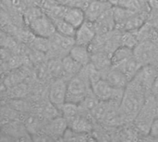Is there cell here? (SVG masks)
Masks as SVG:
<instances>
[{
	"instance_id": "cell-4",
	"label": "cell",
	"mask_w": 158,
	"mask_h": 142,
	"mask_svg": "<svg viewBox=\"0 0 158 142\" xmlns=\"http://www.w3.org/2000/svg\"><path fill=\"white\" fill-rule=\"evenodd\" d=\"M50 49L47 54H52V58H63L69 54L75 45V38L65 36L56 31L50 38Z\"/></svg>"
},
{
	"instance_id": "cell-7",
	"label": "cell",
	"mask_w": 158,
	"mask_h": 142,
	"mask_svg": "<svg viewBox=\"0 0 158 142\" xmlns=\"http://www.w3.org/2000/svg\"><path fill=\"white\" fill-rule=\"evenodd\" d=\"M158 72L156 67H154L152 64L146 65L141 67V69L138 71L136 76L133 78L137 82L140 83V85L149 93L151 94V89L153 86V83L157 77Z\"/></svg>"
},
{
	"instance_id": "cell-13",
	"label": "cell",
	"mask_w": 158,
	"mask_h": 142,
	"mask_svg": "<svg viewBox=\"0 0 158 142\" xmlns=\"http://www.w3.org/2000/svg\"><path fill=\"white\" fill-rule=\"evenodd\" d=\"M62 67H63V79H67L68 81L80 73L83 67L80 65L77 61H75L69 55H66L62 58Z\"/></svg>"
},
{
	"instance_id": "cell-1",
	"label": "cell",
	"mask_w": 158,
	"mask_h": 142,
	"mask_svg": "<svg viewBox=\"0 0 158 142\" xmlns=\"http://www.w3.org/2000/svg\"><path fill=\"white\" fill-rule=\"evenodd\" d=\"M149 93L137 82L131 79L124 90V94L119 103V110L124 122L134 121L141 112Z\"/></svg>"
},
{
	"instance_id": "cell-18",
	"label": "cell",
	"mask_w": 158,
	"mask_h": 142,
	"mask_svg": "<svg viewBox=\"0 0 158 142\" xmlns=\"http://www.w3.org/2000/svg\"><path fill=\"white\" fill-rule=\"evenodd\" d=\"M149 135L151 137H153L154 139L158 140V117L154 120V122L152 123L150 131H149Z\"/></svg>"
},
{
	"instance_id": "cell-20",
	"label": "cell",
	"mask_w": 158,
	"mask_h": 142,
	"mask_svg": "<svg viewBox=\"0 0 158 142\" xmlns=\"http://www.w3.org/2000/svg\"><path fill=\"white\" fill-rule=\"evenodd\" d=\"M151 94H153L154 96L158 95V75L157 77L156 78L154 83H153V86H152V89H151Z\"/></svg>"
},
{
	"instance_id": "cell-19",
	"label": "cell",
	"mask_w": 158,
	"mask_h": 142,
	"mask_svg": "<svg viewBox=\"0 0 158 142\" xmlns=\"http://www.w3.org/2000/svg\"><path fill=\"white\" fill-rule=\"evenodd\" d=\"M43 0H22L25 7H41Z\"/></svg>"
},
{
	"instance_id": "cell-16",
	"label": "cell",
	"mask_w": 158,
	"mask_h": 142,
	"mask_svg": "<svg viewBox=\"0 0 158 142\" xmlns=\"http://www.w3.org/2000/svg\"><path fill=\"white\" fill-rule=\"evenodd\" d=\"M54 24L56 27V30L58 33L63 34L65 36H69V37H73V38L75 37L77 29L73 27L71 24H69V22H67L65 19H59V20L54 21Z\"/></svg>"
},
{
	"instance_id": "cell-3",
	"label": "cell",
	"mask_w": 158,
	"mask_h": 142,
	"mask_svg": "<svg viewBox=\"0 0 158 142\" xmlns=\"http://www.w3.org/2000/svg\"><path fill=\"white\" fill-rule=\"evenodd\" d=\"M90 65V64H89ZM89 65L68 81L67 102L80 104L92 91V83L89 74Z\"/></svg>"
},
{
	"instance_id": "cell-14",
	"label": "cell",
	"mask_w": 158,
	"mask_h": 142,
	"mask_svg": "<svg viewBox=\"0 0 158 142\" xmlns=\"http://www.w3.org/2000/svg\"><path fill=\"white\" fill-rule=\"evenodd\" d=\"M133 55V49L124 45H120L111 55V66L114 67H118L124 62L131 58Z\"/></svg>"
},
{
	"instance_id": "cell-5",
	"label": "cell",
	"mask_w": 158,
	"mask_h": 142,
	"mask_svg": "<svg viewBox=\"0 0 158 142\" xmlns=\"http://www.w3.org/2000/svg\"><path fill=\"white\" fill-rule=\"evenodd\" d=\"M133 55L142 67L150 65L156 61L158 55L156 45L150 40L140 41L133 48Z\"/></svg>"
},
{
	"instance_id": "cell-12",
	"label": "cell",
	"mask_w": 158,
	"mask_h": 142,
	"mask_svg": "<svg viewBox=\"0 0 158 142\" xmlns=\"http://www.w3.org/2000/svg\"><path fill=\"white\" fill-rule=\"evenodd\" d=\"M64 19L67 22H69V24H71L73 27L78 29L86 20L85 12L82 8L77 7V6H67Z\"/></svg>"
},
{
	"instance_id": "cell-6",
	"label": "cell",
	"mask_w": 158,
	"mask_h": 142,
	"mask_svg": "<svg viewBox=\"0 0 158 142\" xmlns=\"http://www.w3.org/2000/svg\"><path fill=\"white\" fill-rule=\"evenodd\" d=\"M68 93V80L63 78L56 79L49 90L50 103L60 111L61 107L67 102Z\"/></svg>"
},
{
	"instance_id": "cell-2",
	"label": "cell",
	"mask_w": 158,
	"mask_h": 142,
	"mask_svg": "<svg viewBox=\"0 0 158 142\" xmlns=\"http://www.w3.org/2000/svg\"><path fill=\"white\" fill-rule=\"evenodd\" d=\"M24 20L30 31L40 37L50 38L56 30L54 21L44 12L42 7H26Z\"/></svg>"
},
{
	"instance_id": "cell-17",
	"label": "cell",
	"mask_w": 158,
	"mask_h": 142,
	"mask_svg": "<svg viewBox=\"0 0 158 142\" xmlns=\"http://www.w3.org/2000/svg\"><path fill=\"white\" fill-rule=\"evenodd\" d=\"M154 2L151 3L152 10L154 12L153 16V25L155 26V29L158 31V0H153Z\"/></svg>"
},
{
	"instance_id": "cell-9",
	"label": "cell",
	"mask_w": 158,
	"mask_h": 142,
	"mask_svg": "<svg viewBox=\"0 0 158 142\" xmlns=\"http://www.w3.org/2000/svg\"><path fill=\"white\" fill-rule=\"evenodd\" d=\"M112 7L113 5L109 1L92 0L84 10L86 20L94 22Z\"/></svg>"
},
{
	"instance_id": "cell-15",
	"label": "cell",
	"mask_w": 158,
	"mask_h": 142,
	"mask_svg": "<svg viewBox=\"0 0 158 142\" xmlns=\"http://www.w3.org/2000/svg\"><path fill=\"white\" fill-rule=\"evenodd\" d=\"M68 128V122L64 117H56L52 119L48 126V130L54 136H64Z\"/></svg>"
},
{
	"instance_id": "cell-10",
	"label": "cell",
	"mask_w": 158,
	"mask_h": 142,
	"mask_svg": "<svg viewBox=\"0 0 158 142\" xmlns=\"http://www.w3.org/2000/svg\"><path fill=\"white\" fill-rule=\"evenodd\" d=\"M104 78L110 83V85L119 90H125L130 82L128 77L120 69L114 67H110L109 70L105 74Z\"/></svg>"
},
{
	"instance_id": "cell-21",
	"label": "cell",
	"mask_w": 158,
	"mask_h": 142,
	"mask_svg": "<svg viewBox=\"0 0 158 142\" xmlns=\"http://www.w3.org/2000/svg\"><path fill=\"white\" fill-rule=\"evenodd\" d=\"M58 4H61V5H65V6H69L72 0H56Z\"/></svg>"
},
{
	"instance_id": "cell-22",
	"label": "cell",
	"mask_w": 158,
	"mask_h": 142,
	"mask_svg": "<svg viewBox=\"0 0 158 142\" xmlns=\"http://www.w3.org/2000/svg\"><path fill=\"white\" fill-rule=\"evenodd\" d=\"M101 1H108V0H101Z\"/></svg>"
},
{
	"instance_id": "cell-11",
	"label": "cell",
	"mask_w": 158,
	"mask_h": 142,
	"mask_svg": "<svg viewBox=\"0 0 158 142\" xmlns=\"http://www.w3.org/2000/svg\"><path fill=\"white\" fill-rule=\"evenodd\" d=\"M69 55L82 67H86L92 63V54L89 46L75 43V45L69 51Z\"/></svg>"
},
{
	"instance_id": "cell-8",
	"label": "cell",
	"mask_w": 158,
	"mask_h": 142,
	"mask_svg": "<svg viewBox=\"0 0 158 142\" xmlns=\"http://www.w3.org/2000/svg\"><path fill=\"white\" fill-rule=\"evenodd\" d=\"M96 28L94 22L85 20V22L77 29L75 43L80 45L90 46L96 37Z\"/></svg>"
}]
</instances>
